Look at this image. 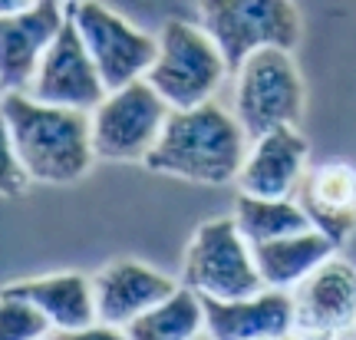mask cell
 Returning a JSON list of instances; mask_svg holds the SVG:
<instances>
[{"instance_id": "1", "label": "cell", "mask_w": 356, "mask_h": 340, "mask_svg": "<svg viewBox=\"0 0 356 340\" xmlns=\"http://www.w3.org/2000/svg\"><path fill=\"white\" fill-rule=\"evenodd\" d=\"M3 136L30 169L33 182L70 185L96 159L92 119L86 109L33 100L26 89H3Z\"/></svg>"}, {"instance_id": "2", "label": "cell", "mask_w": 356, "mask_h": 340, "mask_svg": "<svg viewBox=\"0 0 356 340\" xmlns=\"http://www.w3.org/2000/svg\"><path fill=\"white\" fill-rule=\"evenodd\" d=\"M248 146L251 139L241 119L208 100L188 109H172L142 165L198 185H228L241 172Z\"/></svg>"}, {"instance_id": "3", "label": "cell", "mask_w": 356, "mask_h": 340, "mask_svg": "<svg viewBox=\"0 0 356 340\" xmlns=\"http://www.w3.org/2000/svg\"><path fill=\"white\" fill-rule=\"evenodd\" d=\"M228 73V60L202 20H168L159 33V56L145 79L162 93L172 109H188L211 100Z\"/></svg>"}, {"instance_id": "4", "label": "cell", "mask_w": 356, "mask_h": 340, "mask_svg": "<svg viewBox=\"0 0 356 340\" xmlns=\"http://www.w3.org/2000/svg\"><path fill=\"white\" fill-rule=\"evenodd\" d=\"M181 284L195 288L202 298L234 301L267 288L254 261L251 241L241 235L234 215L208 218L195 228L185 248V275Z\"/></svg>"}, {"instance_id": "5", "label": "cell", "mask_w": 356, "mask_h": 340, "mask_svg": "<svg viewBox=\"0 0 356 340\" xmlns=\"http://www.w3.org/2000/svg\"><path fill=\"white\" fill-rule=\"evenodd\" d=\"M234 83V116L248 139H257L277 126H297L304 116V79L291 50L261 47L244 60Z\"/></svg>"}, {"instance_id": "6", "label": "cell", "mask_w": 356, "mask_h": 340, "mask_svg": "<svg viewBox=\"0 0 356 340\" xmlns=\"http://www.w3.org/2000/svg\"><path fill=\"white\" fill-rule=\"evenodd\" d=\"M198 20L218 40L231 73L261 47L293 50L304 33L293 0H198Z\"/></svg>"}, {"instance_id": "7", "label": "cell", "mask_w": 356, "mask_h": 340, "mask_svg": "<svg viewBox=\"0 0 356 340\" xmlns=\"http://www.w3.org/2000/svg\"><path fill=\"white\" fill-rule=\"evenodd\" d=\"M172 106L145 79L109 89L102 102L89 113L92 119V149L106 162H145V155L162 136Z\"/></svg>"}, {"instance_id": "8", "label": "cell", "mask_w": 356, "mask_h": 340, "mask_svg": "<svg viewBox=\"0 0 356 340\" xmlns=\"http://www.w3.org/2000/svg\"><path fill=\"white\" fill-rule=\"evenodd\" d=\"M66 10L76 20L106 89H119L149 73L159 56V37L132 26L102 0H73L66 3Z\"/></svg>"}, {"instance_id": "9", "label": "cell", "mask_w": 356, "mask_h": 340, "mask_svg": "<svg viewBox=\"0 0 356 340\" xmlns=\"http://www.w3.org/2000/svg\"><path fill=\"white\" fill-rule=\"evenodd\" d=\"M293 334L310 337H346L356 334V265L340 252L291 288Z\"/></svg>"}, {"instance_id": "10", "label": "cell", "mask_w": 356, "mask_h": 340, "mask_svg": "<svg viewBox=\"0 0 356 340\" xmlns=\"http://www.w3.org/2000/svg\"><path fill=\"white\" fill-rule=\"evenodd\" d=\"M26 93L33 100L73 106V109H86V113H92L102 102V96L109 93L73 17H66L60 37L53 40V47L47 50V56H43V63H40L37 76H33V83H30Z\"/></svg>"}, {"instance_id": "11", "label": "cell", "mask_w": 356, "mask_h": 340, "mask_svg": "<svg viewBox=\"0 0 356 340\" xmlns=\"http://www.w3.org/2000/svg\"><path fill=\"white\" fill-rule=\"evenodd\" d=\"M66 0H37L17 13H0V70L3 89H30L53 40L66 24Z\"/></svg>"}, {"instance_id": "12", "label": "cell", "mask_w": 356, "mask_h": 340, "mask_svg": "<svg viewBox=\"0 0 356 340\" xmlns=\"http://www.w3.org/2000/svg\"><path fill=\"white\" fill-rule=\"evenodd\" d=\"M92 288H96L99 324L126 334V327L136 317L152 311L159 301H165L178 288V281L149 265H142V261L119 258V261L102 268L99 275H92Z\"/></svg>"}, {"instance_id": "13", "label": "cell", "mask_w": 356, "mask_h": 340, "mask_svg": "<svg viewBox=\"0 0 356 340\" xmlns=\"http://www.w3.org/2000/svg\"><path fill=\"white\" fill-rule=\"evenodd\" d=\"M204 334L215 340H274L293 334V298L284 288L218 301L204 298Z\"/></svg>"}, {"instance_id": "14", "label": "cell", "mask_w": 356, "mask_h": 340, "mask_svg": "<svg viewBox=\"0 0 356 340\" xmlns=\"http://www.w3.org/2000/svg\"><path fill=\"white\" fill-rule=\"evenodd\" d=\"M307 155H310V142L297 132V126H277L264 136L251 139L234 182L248 195L287 199L304 178Z\"/></svg>"}, {"instance_id": "15", "label": "cell", "mask_w": 356, "mask_h": 340, "mask_svg": "<svg viewBox=\"0 0 356 340\" xmlns=\"http://www.w3.org/2000/svg\"><path fill=\"white\" fill-rule=\"evenodd\" d=\"M297 202L314 228L343 248L356 231V165L333 159L304 172L297 185Z\"/></svg>"}, {"instance_id": "16", "label": "cell", "mask_w": 356, "mask_h": 340, "mask_svg": "<svg viewBox=\"0 0 356 340\" xmlns=\"http://www.w3.org/2000/svg\"><path fill=\"white\" fill-rule=\"evenodd\" d=\"M7 291L30 298L43 314L50 317L53 330H60V334L76 337V334L99 324L92 277L79 275V271H60V275L13 281V284H7Z\"/></svg>"}, {"instance_id": "17", "label": "cell", "mask_w": 356, "mask_h": 340, "mask_svg": "<svg viewBox=\"0 0 356 340\" xmlns=\"http://www.w3.org/2000/svg\"><path fill=\"white\" fill-rule=\"evenodd\" d=\"M251 248H254V261L264 284L284 291L297 288L314 268H320L327 258L340 252V245L330 235H323L320 228L291 231V235L261 241V245H251Z\"/></svg>"}, {"instance_id": "18", "label": "cell", "mask_w": 356, "mask_h": 340, "mask_svg": "<svg viewBox=\"0 0 356 340\" xmlns=\"http://www.w3.org/2000/svg\"><path fill=\"white\" fill-rule=\"evenodd\" d=\"M204 330V298L188 284H178L165 301L145 311L126 327L136 340H191Z\"/></svg>"}, {"instance_id": "19", "label": "cell", "mask_w": 356, "mask_h": 340, "mask_svg": "<svg viewBox=\"0 0 356 340\" xmlns=\"http://www.w3.org/2000/svg\"><path fill=\"white\" fill-rule=\"evenodd\" d=\"M231 215H234L241 235L251 241V245L280 238V235H291V231L314 228V222L307 218L300 202H291V195H287V199H264V195H248V192H241V195L234 199V212Z\"/></svg>"}, {"instance_id": "20", "label": "cell", "mask_w": 356, "mask_h": 340, "mask_svg": "<svg viewBox=\"0 0 356 340\" xmlns=\"http://www.w3.org/2000/svg\"><path fill=\"white\" fill-rule=\"evenodd\" d=\"M53 334L50 317L40 311L37 304L24 298V294H13L3 288L0 294V337L3 340H37Z\"/></svg>"}, {"instance_id": "21", "label": "cell", "mask_w": 356, "mask_h": 340, "mask_svg": "<svg viewBox=\"0 0 356 340\" xmlns=\"http://www.w3.org/2000/svg\"><path fill=\"white\" fill-rule=\"evenodd\" d=\"M30 182H33L30 169H26L24 159L17 155L10 139L3 136V195H20Z\"/></svg>"}, {"instance_id": "22", "label": "cell", "mask_w": 356, "mask_h": 340, "mask_svg": "<svg viewBox=\"0 0 356 340\" xmlns=\"http://www.w3.org/2000/svg\"><path fill=\"white\" fill-rule=\"evenodd\" d=\"M37 0H0V13H17V10H26L33 7Z\"/></svg>"}, {"instance_id": "23", "label": "cell", "mask_w": 356, "mask_h": 340, "mask_svg": "<svg viewBox=\"0 0 356 340\" xmlns=\"http://www.w3.org/2000/svg\"><path fill=\"white\" fill-rule=\"evenodd\" d=\"M66 3H73V0H66Z\"/></svg>"}]
</instances>
